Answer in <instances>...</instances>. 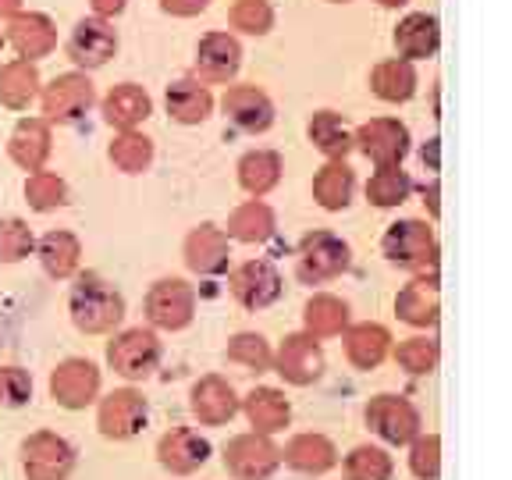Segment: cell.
<instances>
[{
  "instance_id": "603a6c76",
  "label": "cell",
  "mask_w": 512,
  "mask_h": 480,
  "mask_svg": "<svg viewBox=\"0 0 512 480\" xmlns=\"http://www.w3.org/2000/svg\"><path fill=\"white\" fill-rule=\"evenodd\" d=\"M441 43V25L427 11H413L395 25V50L406 61H420V57H434Z\"/></svg>"
},
{
  "instance_id": "2e32d148",
  "label": "cell",
  "mask_w": 512,
  "mask_h": 480,
  "mask_svg": "<svg viewBox=\"0 0 512 480\" xmlns=\"http://www.w3.org/2000/svg\"><path fill=\"white\" fill-rule=\"evenodd\" d=\"M367 420H370V427H374L384 441H392V445H406L416 434V427H420L416 409L409 406L406 399H399V395H377L367 406Z\"/></svg>"
},
{
  "instance_id": "83f0119b",
  "label": "cell",
  "mask_w": 512,
  "mask_h": 480,
  "mask_svg": "<svg viewBox=\"0 0 512 480\" xmlns=\"http://www.w3.org/2000/svg\"><path fill=\"white\" fill-rule=\"evenodd\" d=\"M210 456V445L192 431H171L160 438V463L168 466L171 473H192L200 470Z\"/></svg>"
},
{
  "instance_id": "4dcf8cb0",
  "label": "cell",
  "mask_w": 512,
  "mask_h": 480,
  "mask_svg": "<svg viewBox=\"0 0 512 480\" xmlns=\"http://www.w3.org/2000/svg\"><path fill=\"white\" fill-rule=\"evenodd\" d=\"M388 342H392V335H388L381 324H356V328L345 335V352H349L352 367L374 370L377 363L388 356Z\"/></svg>"
},
{
  "instance_id": "ba28073f",
  "label": "cell",
  "mask_w": 512,
  "mask_h": 480,
  "mask_svg": "<svg viewBox=\"0 0 512 480\" xmlns=\"http://www.w3.org/2000/svg\"><path fill=\"white\" fill-rule=\"evenodd\" d=\"M221 107L235 128L253 132V136L256 132H267L274 125V100L256 82H235V86H228Z\"/></svg>"
},
{
  "instance_id": "8992f818",
  "label": "cell",
  "mask_w": 512,
  "mask_h": 480,
  "mask_svg": "<svg viewBox=\"0 0 512 480\" xmlns=\"http://www.w3.org/2000/svg\"><path fill=\"white\" fill-rule=\"evenodd\" d=\"M349 267V246L331 232H310L299 242V278L317 285L331 281Z\"/></svg>"
},
{
  "instance_id": "3957f363",
  "label": "cell",
  "mask_w": 512,
  "mask_h": 480,
  "mask_svg": "<svg viewBox=\"0 0 512 480\" xmlns=\"http://www.w3.org/2000/svg\"><path fill=\"white\" fill-rule=\"evenodd\" d=\"M40 104H43V118L47 121H79L89 107L96 104V89H93V79L86 72H61L40 89Z\"/></svg>"
},
{
  "instance_id": "52a82bcc",
  "label": "cell",
  "mask_w": 512,
  "mask_h": 480,
  "mask_svg": "<svg viewBox=\"0 0 512 480\" xmlns=\"http://www.w3.org/2000/svg\"><path fill=\"white\" fill-rule=\"evenodd\" d=\"M107 363L118 370L128 381H139V377H150L160 363V342L153 331L132 328L125 335H118L107 345Z\"/></svg>"
},
{
  "instance_id": "ee69618b",
  "label": "cell",
  "mask_w": 512,
  "mask_h": 480,
  "mask_svg": "<svg viewBox=\"0 0 512 480\" xmlns=\"http://www.w3.org/2000/svg\"><path fill=\"white\" fill-rule=\"evenodd\" d=\"M228 360L242 363V367L260 374V370L271 367V345H267L260 335H235L232 345H228Z\"/></svg>"
},
{
  "instance_id": "e0dca14e",
  "label": "cell",
  "mask_w": 512,
  "mask_h": 480,
  "mask_svg": "<svg viewBox=\"0 0 512 480\" xmlns=\"http://www.w3.org/2000/svg\"><path fill=\"white\" fill-rule=\"evenodd\" d=\"M224 463L239 480H264L278 466V448L260 434H242L224 448Z\"/></svg>"
},
{
  "instance_id": "ac0fdd59",
  "label": "cell",
  "mask_w": 512,
  "mask_h": 480,
  "mask_svg": "<svg viewBox=\"0 0 512 480\" xmlns=\"http://www.w3.org/2000/svg\"><path fill=\"white\" fill-rule=\"evenodd\" d=\"M146 424V399L132 388H121V392H111L104 402H100V431L107 438H132L139 434V427Z\"/></svg>"
},
{
  "instance_id": "d6986e66",
  "label": "cell",
  "mask_w": 512,
  "mask_h": 480,
  "mask_svg": "<svg viewBox=\"0 0 512 480\" xmlns=\"http://www.w3.org/2000/svg\"><path fill=\"white\" fill-rule=\"evenodd\" d=\"M164 107H168V114L178 125H200L214 111V96L203 86V79L185 75V79H175L164 89Z\"/></svg>"
},
{
  "instance_id": "6da1fadb",
  "label": "cell",
  "mask_w": 512,
  "mask_h": 480,
  "mask_svg": "<svg viewBox=\"0 0 512 480\" xmlns=\"http://www.w3.org/2000/svg\"><path fill=\"white\" fill-rule=\"evenodd\" d=\"M68 310H72V320L79 331H86V335H104V331H114L121 324V317H125V299H121V292L111 281L86 271V274H79V281L72 285Z\"/></svg>"
},
{
  "instance_id": "d6a6232c",
  "label": "cell",
  "mask_w": 512,
  "mask_h": 480,
  "mask_svg": "<svg viewBox=\"0 0 512 480\" xmlns=\"http://www.w3.org/2000/svg\"><path fill=\"white\" fill-rule=\"evenodd\" d=\"M278 178H281V157L274 150H249L239 160V182L253 196L271 192L278 185Z\"/></svg>"
},
{
  "instance_id": "f35d334b",
  "label": "cell",
  "mask_w": 512,
  "mask_h": 480,
  "mask_svg": "<svg viewBox=\"0 0 512 480\" xmlns=\"http://www.w3.org/2000/svg\"><path fill=\"white\" fill-rule=\"evenodd\" d=\"M303 320L310 335H338L345 328V320H349V306L335 296H313L306 303Z\"/></svg>"
},
{
  "instance_id": "4fadbf2b",
  "label": "cell",
  "mask_w": 512,
  "mask_h": 480,
  "mask_svg": "<svg viewBox=\"0 0 512 480\" xmlns=\"http://www.w3.org/2000/svg\"><path fill=\"white\" fill-rule=\"evenodd\" d=\"M232 296L246 310H264L281 296V274L267 260H246L232 271Z\"/></svg>"
},
{
  "instance_id": "e575fe53",
  "label": "cell",
  "mask_w": 512,
  "mask_h": 480,
  "mask_svg": "<svg viewBox=\"0 0 512 480\" xmlns=\"http://www.w3.org/2000/svg\"><path fill=\"white\" fill-rule=\"evenodd\" d=\"M228 235L239 242H264L274 235V210L267 203L253 200L242 203L232 217H228Z\"/></svg>"
},
{
  "instance_id": "7bdbcfd3",
  "label": "cell",
  "mask_w": 512,
  "mask_h": 480,
  "mask_svg": "<svg viewBox=\"0 0 512 480\" xmlns=\"http://www.w3.org/2000/svg\"><path fill=\"white\" fill-rule=\"evenodd\" d=\"M392 477V459L381 448H356L349 456V480H388Z\"/></svg>"
},
{
  "instance_id": "8fae6325",
  "label": "cell",
  "mask_w": 512,
  "mask_h": 480,
  "mask_svg": "<svg viewBox=\"0 0 512 480\" xmlns=\"http://www.w3.org/2000/svg\"><path fill=\"white\" fill-rule=\"evenodd\" d=\"M242 68V43L232 32H207L196 43V72L203 82H232Z\"/></svg>"
},
{
  "instance_id": "4316f807",
  "label": "cell",
  "mask_w": 512,
  "mask_h": 480,
  "mask_svg": "<svg viewBox=\"0 0 512 480\" xmlns=\"http://www.w3.org/2000/svg\"><path fill=\"white\" fill-rule=\"evenodd\" d=\"M395 310L406 324H416V328H427L438 320V310H441V299H438V281L434 278H416L409 281L406 288L399 292L395 299Z\"/></svg>"
},
{
  "instance_id": "5b68a950",
  "label": "cell",
  "mask_w": 512,
  "mask_h": 480,
  "mask_svg": "<svg viewBox=\"0 0 512 480\" xmlns=\"http://www.w3.org/2000/svg\"><path fill=\"white\" fill-rule=\"evenodd\" d=\"M196 313V292L182 278H164L146 292V317L153 328L178 331Z\"/></svg>"
},
{
  "instance_id": "681fc988",
  "label": "cell",
  "mask_w": 512,
  "mask_h": 480,
  "mask_svg": "<svg viewBox=\"0 0 512 480\" xmlns=\"http://www.w3.org/2000/svg\"><path fill=\"white\" fill-rule=\"evenodd\" d=\"M89 8H93V15H100V18H118L121 11L128 8V0H89Z\"/></svg>"
},
{
  "instance_id": "f907efd6",
  "label": "cell",
  "mask_w": 512,
  "mask_h": 480,
  "mask_svg": "<svg viewBox=\"0 0 512 480\" xmlns=\"http://www.w3.org/2000/svg\"><path fill=\"white\" fill-rule=\"evenodd\" d=\"M22 4H25V0H0V18L18 15V11H22Z\"/></svg>"
},
{
  "instance_id": "8d00e7d4",
  "label": "cell",
  "mask_w": 512,
  "mask_h": 480,
  "mask_svg": "<svg viewBox=\"0 0 512 480\" xmlns=\"http://www.w3.org/2000/svg\"><path fill=\"white\" fill-rule=\"evenodd\" d=\"M288 466H296L303 473H324L328 466H335V445L320 434H299L285 452Z\"/></svg>"
},
{
  "instance_id": "7c38bea8",
  "label": "cell",
  "mask_w": 512,
  "mask_h": 480,
  "mask_svg": "<svg viewBox=\"0 0 512 480\" xmlns=\"http://www.w3.org/2000/svg\"><path fill=\"white\" fill-rule=\"evenodd\" d=\"M25 456V473L29 480H64L72 473V463H75V452L72 445L57 434H32L22 448Z\"/></svg>"
},
{
  "instance_id": "f546056e",
  "label": "cell",
  "mask_w": 512,
  "mask_h": 480,
  "mask_svg": "<svg viewBox=\"0 0 512 480\" xmlns=\"http://www.w3.org/2000/svg\"><path fill=\"white\" fill-rule=\"evenodd\" d=\"M352 189H356V175H352V168L345 160H328V164L317 171V178H313V196H317V203L324 210L349 207Z\"/></svg>"
},
{
  "instance_id": "7a4b0ae2",
  "label": "cell",
  "mask_w": 512,
  "mask_h": 480,
  "mask_svg": "<svg viewBox=\"0 0 512 480\" xmlns=\"http://www.w3.org/2000/svg\"><path fill=\"white\" fill-rule=\"evenodd\" d=\"M64 54L72 57L79 72H93L104 68L114 54H118V29L111 25V18L86 15L72 25L68 40H64Z\"/></svg>"
},
{
  "instance_id": "44dd1931",
  "label": "cell",
  "mask_w": 512,
  "mask_h": 480,
  "mask_svg": "<svg viewBox=\"0 0 512 480\" xmlns=\"http://www.w3.org/2000/svg\"><path fill=\"white\" fill-rule=\"evenodd\" d=\"M228 235L214 224H200L192 228L185 239V264L196 274H221L228 267Z\"/></svg>"
},
{
  "instance_id": "836d02e7",
  "label": "cell",
  "mask_w": 512,
  "mask_h": 480,
  "mask_svg": "<svg viewBox=\"0 0 512 480\" xmlns=\"http://www.w3.org/2000/svg\"><path fill=\"white\" fill-rule=\"evenodd\" d=\"M111 164L118 171H125V175H139V171L150 168L153 160V139H146L143 132H136V128H125V132H118L111 143Z\"/></svg>"
},
{
  "instance_id": "f1b7e54d",
  "label": "cell",
  "mask_w": 512,
  "mask_h": 480,
  "mask_svg": "<svg viewBox=\"0 0 512 480\" xmlns=\"http://www.w3.org/2000/svg\"><path fill=\"white\" fill-rule=\"evenodd\" d=\"M36 249H40V264H43V271H47L50 278H72V274L79 271L82 242L75 239L72 232H64V228L47 232Z\"/></svg>"
},
{
  "instance_id": "7402d4cb",
  "label": "cell",
  "mask_w": 512,
  "mask_h": 480,
  "mask_svg": "<svg viewBox=\"0 0 512 480\" xmlns=\"http://www.w3.org/2000/svg\"><path fill=\"white\" fill-rule=\"evenodd\" d=\"M324 370V352L313 335H288L278 352V374L292 384H310Z\"/></svg>"
},
{
  "instance_id": "ffe728a7",
  "label": "cell",
  "mask_w": 512,
  "mask_h": 480,
  "mask_svg": "<svg viewBox=\"0 0 512 480\" xmlns=\"http://www.w3.org/2000/svg\"><path fill=\"white\" fill-rule=\"evenodd\" d=\"M8 153L18 168L43 171L50 157V121L47 118H22L8 139Z\"/></svg>"
},
{
  "instance_id": "ab89813d",
  "label": "cell",
  "mask_w": 512,
  "mask_h": 480,
  "mask_svg": "<svg viewBox=\"0 0 512 480\" xmlns=\"http://www.w3.org/2000/svg\"><path fill=\"white\" fill-rule=\"evenodd\" d=\"M25 200H29L32 210L47 214V210H57L68 203V185H64V178L50 175V171H32L29 182H25Z\"/></svg>"
},
{
  "instance_id": "1f68e13d",
  "label": "cell",
  "mask_w": 512,
  "mask_h": 480,
  "mask_svg": "<svg viewBox=\"0 0 512 480\" xmlns=\"http://www.w3.org/2000/svg\"><path fill=\"white\" fill-rule=\"evenodd\" d=\"M310 143L317 146L320 153H328L331 160H342L345 153L352 150V132L345 128V121H342V114H335V111H317L310 118Z\"/></svg>"
},
{
  "instance_id": "d590c367",
  "label": "cell",
  "mask_w": 512,
  "mask_h": 480,
  "mask_svg": "<svg viewBox=\"0 0 512 480\" xmlns=\"http://www.w3.org/2000/svg\"><path fill=\"white\" fill-rule=\"evenodd\" d=\"M246 413L249 424L256 427L260 434H274L288 424V399L274 388H256L253 395L246 399Z\"/></svg>"
},
{
  "instance_id": "9a60e30c",
  "label": "cell",
  "mask_w": 512,
  "mask_h": 480,
  "mask_svg": "<svg viewBox=\"0 0 512 480\" xmlns=\"http://www.w3.org/2000/svg\"><path fill=\"white\" fill-rule=\"evenodd\" d=\"M100 111H104L107 125L125 132V128H136L150 118L153 96L146 93V86H139V82H118V86L107 89V96L100 100Z\"/></svg>"
},
{
  "instance_id": "9c48e42d",
  "label": "cell",
  "mask_w": 512,
  "mask_h": 480,
  "mask_svg": "<svg viewBox=\"0 0 512 480\" xmlns=\"http://www.w3.org/2000/svg\"><path fill=\"white\" fill-rule=\"evenodd\" d=\"M352 143L360 146V150L374 160L377 168H384V164H399V160L406 157L409 128L402 125V121H395V118H370V121H363V125L356 128Z\"/></svg>"
},
{
  "instance_id": "f6af8a7d",
  "label": "cell",
  "mask_w": 512,
  "mask_h": 480,
  "mask_svg": "<svg viewBox=\"0 0 512 480\" xmlns=\"http://www.w3.org/2000/svg\"><path fill=\"white\" fill-rule=\"evenodd\" d=\"M395 360L409 370V374H431L438 367V342L431 338H409V342L399 345Z\"/></svg>"
},
{
  "instance_id": "277c9868",
  "label": "cell",
  "mask_w": 512,
  "mask_h": 480,
  "mask_svg": "<svg viewBox=\"0 0 512 480\" xmlns=\"http://www.w3.org/2000/svg\"><path fill=\"white\" fill-rule=\"evenodd\" d=\"M384 256L399 267H409V271H434L438 264V242H434V232L424 221H395L388 232H384Z\"/></svg>"
},
{
  "instance_id": "74e56055",
  "label": "cell",
  "mask_w": 512,
  "mask_h": 480,
  "mask_svg": "<svg viewBox=\"0 0 512 480\" xmlns=\"http://www.w3.org/2000/svg\"><path fill=\"white\" fill-rule=\"evenodd\" d=\"M409 189H413V182H409L406 171H402L399 164H384L367 182V200L374 203V207H399L409 196Z\"/></svg>"
},
{
  "instance_id": "db71d44e",
  "label": "cell",
  "mask_w": 512,
  "mask_h": 480,
  "mask_svg": "<svg viewBox=\"0 0 512 480\" xmlns=\"http://www.w3.org/2000/svg\"><path fill=\"white\" fill-rule=\"evenodd\" d=\"M0 43H4V32H0Z\"/></svg>"
},
{
  "instance_id": "5bb4252c",
  "label": "cell",
  "mask_w": 512,
  "mask_h": 480,
  "mask_svg": "<svg viewBox=\"0 0 512 480\" xmlns=\"http://www.w3.org/2000/svg\"><path fill=\"white\" fill-rule=\"evenodd\" d=\"M100 392V370L89 360H64L50 377V395L64 409H82Z\"/></svg>"
},
{
  "instance_id": "bcb514c9",
  "label": "cell",
  "mask_w": 512,
  "mask_h": 480,
  "mask_svg": "<svg viewBox=\"0 0 512 480\" xmlns=\"http://www.w3.org/2000/svg\"><path fill=\"white\" fill-rule=\"evenodd\" d=\"M32 395V377L22 367H0V406H25Z\"/></svg>"
},
{
  "instance_id": "c3c4849f",
  "label": "cell",
  "mask_w": 512,
  "mask_h": 480,
  "mask_svg": "<svg viewBox=\"0 0 512 480\" xmlns=\"http://www.w3.org/2000/svg\"><path fill=\"white\" fill-rule=\"evenodd\" d=\"M207 8H210V0H160V11H164V15H175V18L203 15Z\"/></svg>"
},
{
  "instance_id": "7dc6e473",
  "label": "cell",
  "mask_w": 512,
  "mask_h": 480,
  "mask_svg": "<svg viewBox=\"0 0 512 480\" xmlns=\"http://www.w3.org/2000/svg\"><path fill=\"white\" fill-rule=\"evenodd\" d=\"M441 441L438 438H420L413 448V473L424 480H434L441 470Z\"/></svg>"
},
{
  "instance_id": "d4e9b609",
  "label": "cell",
  "mask_w": 512,
  "mask_h": 480,
  "mask_svg": "<svg viewBox=\"0 0 512 480\" xmlns=\"http://www.w3.org/2000/svg\"><path fill=\"white\" fill-rule=\"evenodd\" d=\"M416 86H420V75H416V64L406 61V57H388V61L374 64V72H370V89L388 104L409 100Z\"/></svg>"
},
{
  "instance_id": "f5cc1de1",
  "label": "cell",
  "mask_w": 512,
  "mask_h": 480,
  "mask_svg": "<svg viewBox=\"0 0 512 480\" xmlns=\"http://www.w3.org/2000/svg\"><path fill=\"white\" fill-rule=\"evenodd\" d=\"M331 4H345V0H331Z\"/></svg>"
},
{
  "instance_id": "b9f144b4",
  "label": "cell",
  "mask_w": 512,
  "mask_h": 480,
  "mask_svg": "<svg viewBox=\"0 0 512 480\" xmlns=\"http://www.w3.org/2000/svg\"><path fill=\"white\" fill-rule=\"evenodd\" d=\"M32 228L18 217H0V264H18L32 253Z\"/></svg>"
},
{
  "instance_id": "484cf974",
  "label": "cell",
  "mask_w": 512,
  "mask_h": 480,
  "mask_svg": "<svg viewBox=\"0 0 512 480\" xmlns=\"http://www.w3.org/2000/svg\"><path fill=\"white\" fill-rule=\"evenodd\" d=\"M235 409H239V399L224 377H203L192 388V413L200 416L203 424H224L235 416Z\"/></svg>"
},
{
  "instance_id": "60d3db41",
  "label": "cell",
  "mask_w": 512,
  "mask_h": 480,
  "mask_svg": "<svg viewBox=\"0 0 512 480\" xmlns=\"http://www.w3.org/2000/svg\"><path fill=\"white\" fill-rule=\"evenodd\" d=\"M232 29L249 32V36H267L274 29V8L271 0H235L228 11Z\"/></svg>"
},
{
  "instance_id": "cb8c5ba5",
  "label": "cell",
  "mask_w": 512,
  "mask_h": 480,
  "mask_svg": "<svg viewBox=\"0 0 512 480\" xmlns=\"http://www.w3.org/2000/svg\"><path fill=\"white\" fill-rule=\"evenodd\" d=\"M43 79L36 61H25V57H15V61L0 64V104L8 111H25V107L40 96Z\"/></svg>"
},
{
  "instance_id": "30bf717a",
  "label": "cell",
  "mask_w": 512,
  "mask_h": 480,
  "mask_svg": "<svg viewBox=\"0 0 512 480\" xmlns=\"http://www.w3.org/2000/svg\"><path fill=\"white\" fill-rule=\"evenodd\" d=\"M4 40L15 47L18 57L25 61H40L50 50L57 47V25L43 11H18L8 18V29H4Z\"/></svg>"
},
{
  "instance_id": "816d5d0a",
  "label": "cell",
  "mask_w": 512,
  "mask_h": 480,
  "mask_svg": "<svg viewBox=\"0 0 512 480\" xmlns=\"http://www.w3.org/2000/svg\"><path fill=\"white\" fill-rule=\"evenodd\" d=\"M377 4H384V8H402V4H409V0H377Z\"/></svg>"
}]
</instances>
